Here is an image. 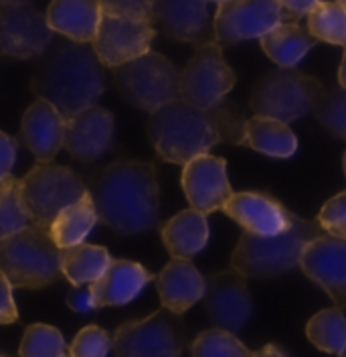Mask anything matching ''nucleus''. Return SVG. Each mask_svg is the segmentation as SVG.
Here are the masks:
<instances>
[{"instance_id": "f257e3e1", "label": "nucleus", "mask_w": 346, "mask_h": 357, "mask_svg": "<svg viewBox=\"0 0 346 357\" xmlns=\"http://www.w3.org/2000/svg\"><path fill=\"white\" fill-rule=\"evenodd\" d=\"M243 126L245 116L227 100L205 110L176 98L152 112L146 132L162 160L187 165L219 144H241Z\"/></svg>"}, {"instance_id": "f03ea898", "label": "nucleus", "mask_w": 346, "mask_h": 357, "mask_svg": "<svg viewBox=\"0 0 346 357\" xmlns=\"http://www.w3.org/2000/svg\"><path fill=\"white\" fill-rule=\"evenodd\" d=\"M89 195L100 222L122 236L156 227L160 215V185L156 167L122 158L108 165L93 181Z\"/></svg>"}, {"instance_id": "7ed1b4c3", "label": "nucleus", "mask_w": 346, "mask_h": 357, "mask_svg": "<svg viewBox=\"0 0 346 357\" xmlns=\"http://www.w3.org/2000/svg\"><path fill=\"white\" fill-rule=\"evenodd\" d=\"M31 89L65 118L97 104L106 91L104 66L87 43L51 41L33 71Z\"/></svg>"}, {"instance_id": "20e7f679", "label": "nucleus", "mask_w": 346, "mask_h": 357, "mask_svg": "<svg viewBox=\"0 0 346 357\" xmlns=\"http://www.w3.org/2000/svg\"><path fill=\"white\" fill-rule=\"evenodd\" d=\"M322 236L316 222L294 213L285 231L276 236H255L243 231L231 256V268L245 278H276L300 266L306 244Z\"/></svg>"}, {"instance_id": "39448f33", "label": "nucleus", "mask_w": 346, "mask_h": 357, "mask_svg": "<svg viewBox=\"0 0 346 357\" xmlns=\"http://www.w3.org/2000/svg\"><path fill=\"white\" fill-rule=\"evenodd\" d=\"M0 270L13 289L51 287L63 276L61 248L51 238L49 227L29 223L0 238Z\"/></svg>"}, {"instance_id": "423d86ee", "label": "nucleus", "mask_w": 346, "mask_h": 357, "mask_svg": "<svg viewBox=\"0 0 346 357\" xmlns=\"http://www.w3.org/2000/svg\"><path fill=\"white\" fill-rule=\"evenodd\" d=\"M113 84L130 106L150 114L180 98V71L168 57L156 51L113 67Z\"/></svg>"}, {"instance_id": "0eeeda50", "label": "nucleus", "mask_w": 346, "mask_h": 357, "mask_svg": "<svg viewBox=\"0 0 346 357\" xmlns=\"http://www.w3.org/2000/svg\"><path fill=\"white\" fill-rule=\"evenodd\" d=\"M324 86L302 71L280 67L265 73L251 89L249 108L255 116L294 122L314 110Z\"/></svg>"}, {"instance_id": "6e6552de", "label": "nucleus", "mask_w": 346, "mask_h": 357, "mask_svg": "<svg viewBox=\"0 0 346 357\" xmlns=\"http://www.w3.org/2000/svg\"><path fill=\"white\" fill-rule=\"evenodd\" d=\"M21 191L31 223L49 227L65 207L81 199L89 189L69 167L39 160L21 178Z\"/></svg>"}, {"instance_id": "1a4fd4ad", "label": "nucleus", "mask_w": 346, "mask_h": 357, "mask_svg": "<svg viewBox=\"0 0 346 357\" xmlns=\"http://www.w3.org/2000/svg\"><path fill=\"white\" fill-rule=\"evenodd\" d=\"M184 347L187 331L180 314L168 309L128 321L111 337L116 357H180Z\"/></svg>"}, {"instance_id": "9d476101", "label": "nucleus", "mask_w": 346, "mask_h": 357, "mask_svg": "<svg viewBox=\"0 0 346 357\" xmlns=\"http://www.w3.org/2000/svg\"><path fill=\"white\" fill-rule=\"evenodd\" d=\"M237 75L227 66L223 57V47L217 41L198 45L180 71V100L193 104L196 108H215L225 102L227 93L233 89Z\"/></svg>"}, {"instance_id": "9b49d317", "label": "nucleus", "mask_w": 346, "mask_h": 357, "mask_svg": "<svg viewBox=\"0 0 346 357\" xmlns=\"http://www.w3.org/2000/svg\"><path fill=\"white\" fill-rule=\"evenodd\" d=\"M285 15L278 0H223L213 21L215 41L221 47L261 39L283 22Z\"/></svg>"}, {"instance_id": "f8f14e48", "label": "nucleus", "mask_w": 346, "mask_h": 357, "mask_svg": "<svg viewBox=\"0 0 346 357\" xmlns=\"http://www.w3.org/2000/svg\"><path fill=\"white\" fill-rule=\"evenodd\" d=\"M53 41L47 15L29 4H0V55L37 59Z\"/></svg>"}, {"instance_id": "ddd939ff", "label": "nucleus", "mask_w": 346, "mask_h": 357, "mask_svg": "<svg viewBox=\"0 0 346 357\" xmlns=\"http://www.w3.org/2000/svg\"><path fill=\"white\" fill-rule=\"evenodd\" d=\"M203 305L217 329L237 333L253 314V298L247 278L233 268L211 274L205 278Z\"/></svg>"}, {"instance_id": "4468645a", "label": "nucleus", "mask_w": 346, "mask_h": 357, "mask_svg": "<svg viewBox=\"0 0 346 357\" xmlns=\"http://www.w3.org/2000/svg\"><path fill=\"white\" fill-rule=\"evenodd\" d=\"M156 29L150 21H136L102 13L91 49L104 67H120L150 51Z\"/></svg>"}, {"instance_id": "2eb2a0df", "label": "nucleus", "mask_w": 346, "mask_h": 357, "mask_svg": "<svg viewBox=\"0 0 346 357\" xmlns=\"http://www.w3.org/2000/svg\"><path fill=\"white\" fill-rule=\"evenodd\" d=\"M300 268L338 309L346 311V240L324 234L310 240L304 248Z\"/></svg>"}, {"instance_id": "dca6fc26", "label": "nucleus", "mask_w": 346, "mask_h": 357, "mask_svg": "<svg viewBox=\"0 0 346 357\" xmlns=\"http://www.w3.org/2000/svg\"><path fill=\"white\" fill-rule=\"evenodd\" d=\"M209 0H154L152 24L178 43L203 45L215 41L209 17Z\"/></svg>"}, {"instance_id": "f3484780", "label": "nucleus", "mask_w": 346, "mask_h": 357, "mask_svg": "<svg viewBox=\"0 0 346 357\" xmlns=\"http://www.w3.org/2000/svg\"><path fill=\"white\" fill-rule=\"evenodd\" d=\"M182 191L193 209L200 213H213L223 209L225 201L233 195L231 183L227 177V162L211 153L198 155L182 165Z\"/></svg>"}, {"instance_id": "a211bd4d", "label": "nucleus", "mask_w": 346, "mask_h": 357, "mask_svg": "<svg viewBox=\"0 0 346 357\" xmlns=\"http://www.w3.org/2000/svg\"><path fill=\"white\" fill-rule=\"evenodd\" d=\"M113 114L97 104L67 118L63 146L81 162H93L108 153L113 144Z\"/></svg>"}, {"instance_id": "6ab92c4d", "label": "nucleus", "mask_w": 346, "mask_h": 357, "mask_svg": "<svg viewBox=\"0 0 346 357\" xmlns=\"http://www.w3.org/2000/svg\"><path fill=\"white\" fill-rule=\"evenodd\" d=\"M223 211L245 231L255 236H276L290 227L294 213L280 201L260 191L233 193L225 201Z\"/></svg>"}, {"instance_id": "aec40b11", "label": "nucleus", "mask_w": 346, "mask_h": 357, "mask_svg": "<svg viewBox=\"0 0 346 357\" xmlns=\"http://www.w3.org/2000/svg\"><path fill=\"white\" fill-rule=\"evenodd\" d=\"M67 118L43 98H37L22 116V144L41 162H51L63 149Z\"/></svg>"}, {"instance_id": "412c9836", "label": "nucleus", "mask_w": 346, "mask_h": 357, "mask_svg": "<svg viewBox=\"0 0 346 357\" xmlns=\"http://www.w3.org/2000/svg\"><path fill=\"white\" fill-rule=\"evenodd\" d=\"M152 272L132 260H111L106 272L89 284V294L95 309L122 307L134 301L150 282Z\"/></svg>"}, {"instance_id": "4be33fe9", "label": "nucleus", "mask_w": 346, "mask_h": 357, "mask_svg": "<svg viewBox=\"0 0 346 357\" xmlns=\"http://www.w3.org/2000/svg\"><path fill=\"white\" fill-rule=\"evenodd\" d=\"M156 289L164 309L182 314L203 301L205 276L189 258H173L156 276Z\"/></svg>"}, {"instance_id": "5701e85b", "label": "nucleus", "mask_w": 346, "mask_h": 357, "mask_svg": "<svg viewBox=\"0 0 346 357\" xmlns=\"http://www.w3.org/2000/svg\"><path fill=\"white\" fill-rule=\"evenodd\" d=\"M47 22L53 33L75 43H91L102 21L100 0H51Z\"/></svg>"}, {"instance_id": "b1692460", "label": "nucleus", "mask_w": 346, "mask_h": 357, "mask_svg": "<svg viewBox=\"0 0 346 357\" xmlns=\"http://www.w3.org/2000/svg\"><path fill=\"white\" fill-rule=\"evenodd\" d=\"M162 242L173 258H193L209 242V222L205 213L184 209L160 227Z\"/></svg>"}, {"instance_id": "393cba45", "label": "nucleus", "mask_w": 346, "mask_h": 357, "mask_svg": "<svg viewBox=\"0 0 346 357\" xmlns=\"http://www.w3.org/2000/svg\"><path fill=\"white\" fill-rule=\"evenodd\" d=\"M241 144L272 158H290L298 151V138L290 130V126L285 122L263 116L245 120Z\"/></svg>"}, {"instance_id": "a878e982", "label": "nucleus", "mask_w": 346, "mask_h": 357, "mask_svg": "<svg viewBox=\"0 0 346 357\" xmlns=\"http://www.w3.org/2000/svg\"><path fill=\"white\" fill-rule=\"evenodd\" d=\"M263 53L280 67H294L316 45V39L298 22H280L260 39Z\"/></svg>"}, {"instance_id": "bb28decb", "label": "nucleus", "mask_w": 346, "mask_h": 357, "mask_svg": "<svg viewBox=\"0 0 346 357\" xmlns=\"http://www.w3.org/2000/svg\"><path fill=\"white\" fill-rule=\"evenodd\" d=\"M97 222H100V218H97L95 205L87 191L81 199L71 203L53 220V223L49 225V231H51V238L55 240V244L63 250L69 245L86 242V238L97 225Z\"/></svg>"}, {"instance_id": "cd10ccee", "label": "nucleus", "mask_w": 346, "mask_h": 357, "mask_svg": "<svg viewBox=\"0 0 346 357\" xmlns=\"http://www.w3.org/2000/svg\"><path fill=\"white\" fill-rule=\"evenodd\" d=\"M111 256L106 248L93 244H75L61 250V272L73 287L95 282L109 266Z\"/></svg>"}, {"instance_id": "c85d7f7f", "label": "nucleus", "mask_w": 346, "mask_h": 357, "mask_svg": "<svg viewBox=\"0 0 346 357\" xmlns=\"http://www.w3.org/2000/svg\"><path fill=\"white\" fill-rule=\"evenodd\" d=\"M308 339L324 354H340L346 345V314L343 309H324L316 312L306 325Z\"/></svg>"}, {"instance_id": "c756f323", "label": "nucleus", "mask_w": 346, "mask_h": 357, "mask_svg": "<svg viewBox=\"0 0 346 357\" xmlns=\"http://www.w3.org/2000/svg\"><path fill=\"white\" fill-rule=\"evenodd\" d=\"M308 33L316 41L346 47V6L318 0L308 15Z\"/></svg>"}, {"instance_id": "7c9ffc66", "label": "nucleus", "mask_w": 346, "mask_h": 357, "mask_svg": "<svg viewBox=\"0 0 346 357\" xmlns=\"http://www.w3.org/2000/svg\"><path fill=\"white\" fill-rule=\"evenodd\" d=\"M31 223L22 201L21 178H0V238H6Z\"/></svg>"}, {"instance_id": "2f4dec72", "label": "nucleus", "mask_w": 346, "mask_h": 357, "mask_svg": "<svg viewBox=\"0 0 346 357\" xmlns=\"http://www.w3.org/2000/svg\"><path fill=\"white\" fill-rule=\"evenodd\" d=\"M21 357H63L67 356V345L63 335L59 329L45 325V323H35L29 325L22 335L21 347H19Z\"/></svg>"}, {"instance_id": "473e14b6", "label": "nucleus", "mask_w": 346, "mask_h": 357, "mask_svg": "<svg viewBox=\"0 0 346 357\" xmlns=\"http://www.w3.org/2000/svg\"><path fill=\"white\" fill-rule=\"evenodd\" d=\"M316 120L326 132L346 140V89L340 86L324 88L316 106H314Z\"/></svg>"}, {"instance_id": "72a5a7b5", "label": "nucleus", "mask_w": 346, "mask_h": 357, "mask_svg": "<svg viewBox=\"0 0 346 357\" xmlns=\"http://www.w3.org/2000/svg\"><path fill=\"white\" fill-rule=\"evenodd\" d=\"M191 354L193 357H251V351L239 341L235 333L217 327L196 335Z\"/></svg>"}, {"instance_id": "f704fd0d", "label": "nucleus", "mask_w": 346, "mask_h": 357, "mask_svg": "<svg viewBox=\"0 0 346 357\" xmlns=\"http://www.w3.org/2000/svg\"><path fill=\"white\" fill-rule=\"evenodd\" d=\"M111 351V337L97 325L84 327L75 335L69 356L71 357H108Z\"/></svg>"}, {"instance_id": "c9c22d12", "label": "nucleus", "mask_w": 346, "mask_h": 357, "mask_svg": "<svg viewBox=\"0 0 346 357\" xmlns=\"http://www.w3.org/2000/svg\"><path fill=\"white\" fill-rule=\"evenodd\" d=\"M318 225L328 236L346 240V191L328 199L318 213Z\"/></svg>"}, {"instance_id": "e433bc0d", "label": "nucleus", "mask_w": 346, "mask_h": 357, "mask_svg": "<svg viewBox=\"0 0 346 357\" xmlns=\"http://www.w3.org/2000/svg\"><path fill=\"white\" fill-rule=\"evenodd\" d=\"M100 4H102V13L152 22L154 0H100Z\"/></svg>"}, {"instance_id": "4c0bfd02", "label": "nucleus", "mask_w": 346, "mask_h": 357, "mask_svg": "<svg viewBox=\"0 0 346 357\" xmlns=\"http://www.w3.org/2000/svg\"><path fill=\"white\" fill-rule=\"evenodd\" d=\"M19 321V309L13 298V284L0 270V325H13Z\"/></svg>"}, {"instance_id": "58836bf2", "label": "nucleus", "mask_w": 346, "mask_h": 357, "mask_svg": "<svg viewBox=\"0 0 346 357\" xmlns=\"http://www.w3.org/2000/svg\"><path fill=\"white\" fill-rule=\"evenodd\" d=\"M17 155H19V142L13 136L0 132V178L10 177L13 167L17 162Z\"/></svg>"}, {"instance_id": "ea45409f", "label": "nucleus", "mask_w": 346, "mask_h": 357, "mask_svg": "<svg viewBox=\"0 0 346 357\" xmlns=\"http://www.w3.org/2000/svg\"><path fill=\"white\" fill-rule=\"evenodd\" d=\"M281 4V10L290 19H302L308 17L310 10L318 4V0H278Z\"/></svg>"}, {"instance_id": "a19ab883", "label": "nucleus", "mask_w": 346, "mask_h": 357, "mask_svg": "<svg viewBox=\"0 0 346 357\" xmlns=\"http://www.w3.org/2000/svg\"><path fill=\"white\" fill-rule=\"evenodd\" d=\"M69 307L77 312H87L91 311V309H95L93 301H91V294H89V289L81 290V287H77V289L73 290L69 294Z\"/></svg>"}, {"instance_id": "79ce46f5", "label": "nucleus", "mask_w": 346, "mask_h": 357, "mask_svg": "<svg viewBox=\"0 0 346 357\" xmlns=\"http://www.w3.org/2000/svg\"><path fill=\"white\" fill-rule=\"evenodd\" d=\"M251 357H288V356L283 354V349H280L278 345L269 343V345H263V347L258 349V351H253Z\"/></svg>"}, {"instance_id": "37998d69", "label": "nucleus", "mask_w": 346, "mask_h": 357, "mask_svg": "<svg viewBox=\"0 0 346 357\" xmlns=\"http://www.w3.org/2000/svg\"><path fill=\"white\" fill-rule=\"evenodd\" d=\"M338 84H340V88L346 89V47L345 55H343V61H340V67H338Z\"/></svg>"}, {"instance_id": "c03bdc74", "label": "nucleus", "mask_w": 346, "mask_h": 357, "mask_svg": "<svg viewBox=\"0 0 346 357\" xmlns=\"http://www.w3.org/2000/svg\"><path fill=\"white\" fill-rule=\"evenodd\" d=\"M31 0H0V4H29Z\"/></svg>"}, {"instance_id": "a18cd8bd", "label": "nucleus", "mask_w": 346, "mask_h": 357, "mask_svg": "<svg viewBox=\"0 0 346 357\" xmlns=\"http://www.w3.org/2000/svg\"><path fill=\"white\" fill-rule=\"evenodd\" d=\"M343 167H345V177H346V151H345V158H343Z\"/></svg>"}, {"instance_id": "49530a36", "label": "nucleus", "mask_w": 346, "mask_h": 357, "mask_svg": "<svg viewBox=\"0 0 346 357\" xmlns=\"http://www.w3.org/2000/svg\"><path fill=\"white\" fill-rule=\"evenodd\" d=\"M338 357H346V345H345V349H343V351L338 354Z\"/></svg>"}, {"instance_id": "de8ad7c7", "label": "nucleus", "mask_w": 346, "mask_h": 357, "mask_svg": "<svg viewBox=\"0 0 346 357\" xmlns=\"http://www.w3.org/2000/svg\"><path fill=\"white\" fill-rule=\"evenodd\" d=\"M334 2H338V4H343V6H346V0H334Z\"/></svg>"}, {"instance_id": "09e8293b", "label": "nucleus", "mask_w": 346, "mask_h": 357, "mask_svg": "<svg viewBox=\"0 0 346 357\" xmlns=\"http://www.w3.org/2000/svg\"><path fill=\"white\" fill-rule=\"evenodd\" d=\"M211 2H217V4H219V2H223V0H211Z\"/></svg>"}, {"instance_id": "8fccbe9b", "label": "nucleus", "mask_w": 346, "mask_h": 357, "mask_svg": "<svg viewBox=\"0 0 346 357\" xmlns=\"http://www.w3.org/2000/svg\"><path fill=\"white\" fill-rule=\"evenodd\" d=\"M0 357H6V356H2V354H0Z\"/></svg>"}, {"instance_id": "3c124183", "label": "nucleus", "mask_w": 346, "mask_h": 357, "mask_svg": "<svg viewBox=\"0 0 346 357\" xmlns=\"http://www.w3.org/2000/svg\"><path fill=\"white\" fill-rule=\"evenodd\" d=\"M63 357H71V356H63Z\"/></svg>"}]
</instances>
